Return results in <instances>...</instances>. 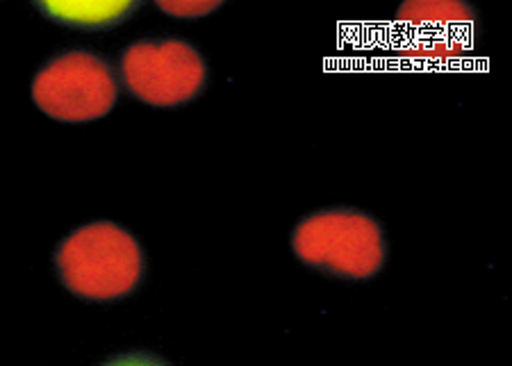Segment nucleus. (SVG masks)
Returning <instances> with one entry per match:
<instances>
[{
    "label": "nucleus",
    "instance_id": "nucleus-1",
    "mask_svg": "<svg viewBox=\"0 0 512 366\" xmlns=\"http://www.w3.org/2000/svg\"><path fill=\"white\" fill-rule=\"evenodd\" d=\"M53 264L64 289L92 303L128 298L146 276V253L139 239L105 219L71 230L55 248Z\"/></svg>",
    "mask_w": 512,
    "mask_h": 366
},
{
    "label": "nucleus",
    "instance_id": "nucleus-2",
    "mask_svg": "<svg viewBox=\"0 0 512 366\" xmlns=\"http://www.w3.org/2000/svg\"><path fill=\"white\" fill-rule=\"evenodd\" d=\"M292 251L310 269L340 280H371L387 262L385 230L355 207L312 212L292 230Z\"/></svg>",
    "mask_w": 512,
    "mask_h": 366
},
{
    "label": "nucleus",
    "instance_id": "nucleus-3",
    "mask_svg": "<svg viewBox=\"0 0 512 366\" xmlns=\"http://www.w3.org/2000/svg\"><path fill=\"white\" fill-rule=\"evenodd\" d=\"M121 82L117 66L103 53L69 48L53 55L35 73L32 103L60 123H92L114 110Z\"/></svg>",
    "mask_w": 512,
    "mask_h": 366
},
{
    "label": "nucleus",
    "instance_id": "nucleus-4",
    "mask_svg": "<svg viewBox=\"0 0 512 366\" xmlns=\"http://www.w3.org/2000/svg\"><path fill=\"white\" fill-rule=\"evenodd\" d=\"M121 89L139 103L173 110L196 101L208 87L210 69L196 46L180 37L137 39L119 53Z\"/></svg>",
    "mask_w": 512,
    "mask_h": 366
},
{
    "label": "nucleus",
    "instance_id": "nucleus-5",
    "mask_svg": "<svg viewBox=\"0 0 512 366\" xmlns=\"http://www.w3.org/2000/svg\"><path fill=\"white\" fill-rule=\"evenodd\" d=\"M403 41L419 60H451L472 44L476 12L467 3L451 0H408L396 12Z\"/></svg>",
    "mask_w": 512,
    "mask_h": 366
},
{
    "label": "nucleus",
    "instance_id": "nucleus-6",
    "mask_svg": "<svg viewBox=\"0 0 512 366\" xmlns=\"http://www.w3.org/2000/svg\"><path fill=\"white\" fill-rule=\"evenodd\" d=\"M35 10L57 26L76 30H110L132 19L139 0H37Z\"/></svg>",
    "mask_w": 512,
    "mask_h": 366
},
{
    "label": "nucleus",
    "instance_id": "nucleus-7",
    "mask_svg": "<svg viewBox=\"0 0 512 366\" xmlns=\"http://www.w3.org/2000/svg\"><path fill=\"white\" fill-rule=\"evenodd\" d=\"M155 7L167 16H173V19L196 21L217 12L221 3H217V0H158Z\"/></svg>",
    "mask_w": 512,
    "mask_h": 366
},
{
    "label": "nucleus",
    "instance_id": "nucleus-8",
    "mask_svg": "<svg viewBox=\"0 0 512 366\" xmlns=\"http://www.w3.org/2000/svg\"><path fill=\"white\" fill-rule=\"evenodd\" d=\"M98 366H173L167 357H162L153 351H144V348H135V351H123L117 355H110Z\"/></svg>",
    "mask_w": 512,
    "mask_h": 366
}]
</instances>
